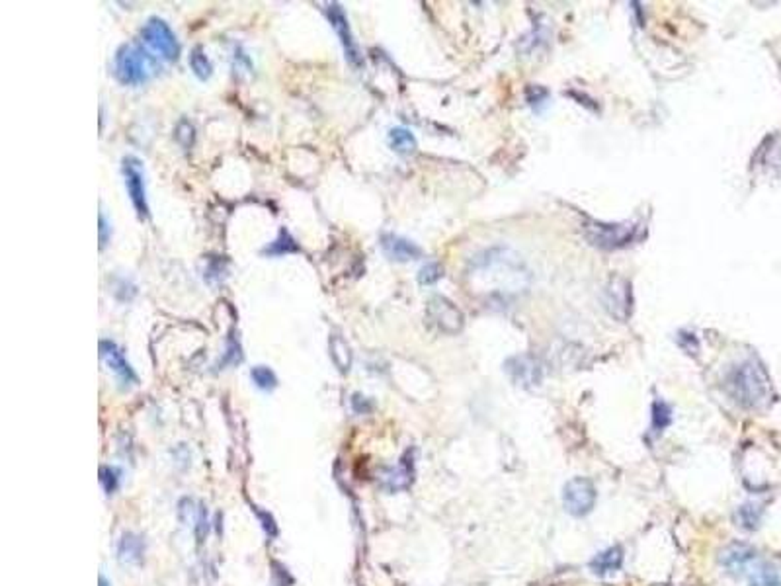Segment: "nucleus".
<instances>
[{
	"label": "nucleus",
	"instance_id": "obj_1",
	"mask_svg": "<svg viewBox=\"0 0 781 586\" xmlns=\"http://www.w3.org/2000/svg\"><path fill=\"white\" fill-rule=\"evenodd\" d=\"M727 391L740 407L760 409L770 399V380L764 367L748 360L728 373Z\"/></svg>",
	"mask_w": 781,
	"mask_h": 586
},
{
	"label": "nucleus",
	"instance_id": "obj_2",
	"mask_svg": "<svg viewBox=\"0 0 781 586\" xmlns=\"http://www.w3.org/2000/svg\"><path fill=\"white\" fill-rule=\"evenodd\" d=\"M141 39L152 53L159 55L164 61H176L180 55V43L176 39V33L162 18L157 16L149 18L141 28Z\"/></svg>",
	"mask_w": 781,
	"mask_h": 586
},
{
	"label": "nucleus",
	"instance_id": "obj_3",
	"mask_svg": "<svg viewBox=\"0 0 781 586\" xmlns=\"http://www.w3.org/2000/svg\"><path fill=\"white\" fill-rule=\"evenodd\" d=\"M596 498H598L596 487L586 477H575L567 481V485L562 487V506L570 516L582 518L590 514L596 506Z\"/></svg>",
	"mask_w": 781,
	"mask_h": 586
},
{
	"label": "nucleus",
	"instance_id": "obj_4",
	"mask_svg": "<svg viewBox=\"0 0 781 586\" xmlns=\"http://www.w3.org/2000/svg\"><path fill=\"white\" fill-rule=\"evenodd\" d=\"M114 73L122 84L137 86V84L147 83V78H149L147 55L135 46H123L115 55Z\"/></svg>",
	"mask_w": 781,
	"mask_h": 586
},
{
	"label": "nucleus",
	"instance_id": "obj_5",
	"mask_svg": "<svg viewBox=\"0 0 781 586\" xmlns=\"http://www.w3.org/2000/svg\"><path fill=\"white\" fill-rule=\"evenodd\" d=\"M586 239L599 248H622L635 236V227L631 223H596L590 221L585 227Z\"/></svg>",
	"mask_w": 781,
	"mask_h": 586
},
{
	"label": "nucleus",
	"instance_id": "obj_6",
	"mask_svg": "<svg viewBox=\"0 0 781 586\" xmlns=\"http://www.w3.org/2000/svg\"><path fill=\"white\" fill-rule=\"evenodd\" d=\"M122 170L123 180H125V186H127V194H130L131 204L135 207L137 215L141 219H147L149 217V204H147V192H145V176L141 160L135 159V157H125Z\"/></svg>",
	"mask_w": 781,
	"mask_h": 586
},
{
	"label": "nucleus",
	"instance_id": "obj_7",
	"mask_svg": "<svg viewBox=\"0 0 781 586\" xmlns=\"http://www.w3.org/2000/svg\"><path fill=\"white\" fill-rule=\"evenodd\" d=\"M326 18H328V22L332 23L334 31H336V33H338V38H340L342 49H344V55H346V61H348L352 67H362V65H364V59H362V53H360V49H357L356 41H354V38H352L348 18H346V12L342 10L340 4H336V2L328 4V6H326Z\"/></svg>",
	"mask_w": 781,
	"mask_h": 586
},
{
	"label": "nucleus",
	"instance_id": "obj_8",
	"mask_svg": "<svg viewBox=\"0 0 781 586\" xmlns=\"http://www.w3.org/2000/svg\"><path fill=\"white\" fill-rule=\"evenodd\" d=\"M100 358L106 364L108 370L114 373L117 383L122 387H130V385H135L137 375L133 372V367L130 366V362L123 356L122 348L114 342V340H100Z\"/></svg>",
	"mask_w": 781,
	"mask_h": 586
},
{
	"label": "nucleus",
	"instance_id": "obj_9",
	"mask_svg": "<svg viewBox=\"0 0 781 586\" xmlns=\"http://www.w3.org/2000/svg\"><path fill=\"white\" fill-rule=\"evenodd\" d=\"M754 561H756V549L748 545V543H738L736 541V543H730L728 548L720 551V565L735 577L748 572Z\"/></svg>",
	"mask_w": 781,
	"mask_h": 586
},
{
	"label": "nucleus",
	"instance_id": "obj_10",
	"mask_svg": "<svg viewBox=\"0 0 781 586\" xmlns=\"http://www.w3.org/2000/svg\"><path fill=\"white\" fill-rule=\"evenodd\" d=\"M428 315L444 333H457L463 325L461 313L457 311L451 301L444 297H434L428 307Z\"/></svg>",
	"mask_w": 781,
	"mask_h": 586
},
{
	"label": "nucleus",
	"instance_id": "obj_11",
	"mask_svg": "<svg viewBox=\"0 0 781 586\" xmlns=\"http://www.w3.org/2000/svg\"><path fill=\"white\" fill-rule=\"evenodd\" d=\"M381 248L387 254V258L397 260V262H407V260H416L422 256L420 246L414 244L409 239H402L399 235L385 233L381 236Z\"/></svg>",
	"mask_w": 781,
	"mask_h": 586
},
{
	"label": "nucleus",
	"instance_id": "obj_12",
	"mask_svg": "<svg viewBox=\"0 0 781 586\" xmlns=\"http://www.w3.org/2000/svg\"><path fill=\"white\" fill-rule=\"evenodd\" d=\"M623 565V549L619 545H614V548H607L606 551H602L598 555L594 557L590 561V569L594 575L598 577H606V575H612V572L619 571Z\"/></svg>",
	"mask_w": 781,
	"mask_h": 586
},
{
	"label": "nucleus",
	"instance_id": "obj_13",
	"mask_svg": "<svg viewBox=\"0 0 781 586\" xmlns=\"http://www.w3.org/2000/svg\"><path fill=\"white\" fill-rule=\"evenodd\" d=\"M145 543L137 533H123L117 545V559L125 565H139L143 561Z\"/></svg>",
	"mask_w": 781,
	"mask_h": 586
},
{
	"label": "nucleus",
	"instance_id": "obj_14",
	"mask_svg": "<svg viewBox=\"0 0 781 586\" xmlns=\"http://www.w3.org/2000/svg\"><path fill=\"white\" fill-rule=\"evenodd\" d=\"M748 586H781L780 572L772 563H756L748 571Z\"/></svg>",
	"mask_w": 781,
	"mask_h": 586
},
{
	"label": "nucleus",
	"instance_id": "obj_15",
	"mask_svg": "<svg viewBox=\"0 0 781 586\" xmlns=\"http://www.w3.org/2000/svg\"><path fill=\"white\" fill-rule=\"evenodd\" d=\"M328 350H330V358H332L334 366L338 367L340 372H348L350 366H352V350H350L348 342L340 335H332L328 340Z\"/></svg>",
	"mask_w": 781,
	"mask_h": 586
},
{
	"label": "nucleus",
	"instance_id": "obj_16",
	"mask_svg": "<svg viewBox=\"0 0 781 586\" xmlns=\"http://www.w3.org/2000/svg\"><path fill=\"white\" fill-rule=\"evenodd\" d=\"M389 145L394 152L410 155L416 151V139L407 127H393L389 131Z\"/></svg>",
	"mask_w": 781,
	"mask_h": 586
},
{
	"label": "nucleus",
	"instance_id": "obj_17",
	"mask_svg": "<svg viewBox=\"0 0 781 586\" xmlns=\"http://www.w3.org/2000/svg\"><path fill=\"white\" fill-rule=\"evenodd\" d=\"M736 522L743 530L754 532L762 522V506L756 503H746L736 511Z\"/></svg>",
	"mask_w": 781,
	"mask_h": 586
},
{
	"label": "nucleus",
	"instance_id": "obj_18",
	"mask_svg": "<svg viewBox=\"0 0 781 586\" xmlns=\"http://www.w3.org/2000/svg\"><path fill=\"white\" fill-rule=\"evenodd\" d=\"M291 252H299V244L295 243V239L289 235L288 229H281L278 239L270 243L268 248L262 251V254L266 256H283V254H291Z\"/></svg>",
	"mask_w": 781,
	"mask_h": 586
},
{
	"label": "nucleus",
	"instance_id": "obj_19",
	"mask_svg": "<svg viewBox=\"0 0 781 586\" xmlns=\"http://www.w3.org/2000/svg\"><path fill=\"white\" fill-rule=\"evenodd\" d=\"M514 364H518V367L508 366V372L514 375L516 381H523V383H538L539 381V367L535 362H530V366L525 364L528 358H514L512 360Z\"/></svg>",
	"mask_w": 781,
	"mask_h": 586
},
{
	"label": "nucleus",
	"instance_id": "obj_20",
	"mask_svg": "<svg viewBox=\"0 0 781 586\" xmlns=\"http://www.w3.org/2000/svg\"><path fill=\"white\" fill-rule=\"evenodd\" d=\"M190 67L194 70V75L199 78V80H207L209 76L213 75V65L209 61V57L205 55V51L201 47H194L190 53Z\"/></svg>",
	"mask_w": 781,
	"mask_h": 586
},
{
	"label": "nucleus",
	"instance_id": "obj_21",
	"mask_svg": "<svg viewBox=\"0 0 781 586\" xmlns=\"http://www.w3.org/2000/svg\"><path fill=\"white\" fill-rule=\"evenodd\" d=\"M251 377L254 385L262 391H272L278 387V377L268 366H254L251 370Z\"/></svg>",
	"mask_w": 781,
	"mask_h": 586
},
{
	"label": "nucleus",
	"instance_id": "obj_22",
	"mask_svg": "<svg viewBox=\"0 0 781 586\" xmlns=\"http://www.w3.org/2000/svg\"><path fill=\"white\" fill-rule=\"evenodd\" d=\"M672 422V409L664 401H654L652 404V428L654 432H662Z\"/></svg>",
	"mask_w": 781,
	"mask_h": 586
},
{
	"label": "nucleus",
	"instance_id": "obj_23",
	"mask_svg": "<svg viewBox=\"0 0 781 586\" xmlns=\"http://www.w3.org/2000/svg\"><path fill=\"white\" fill-rule=\"evenodd\" d=\"M410 469L407 467V464H402L401 467H397L393 471H389L387 477H383V483L389 491H399V488L409 487L410 483Z\"/></svg>",
	"mask_w": 781,
	"mask_h": 586
},
{
	"label": "nucleus",
	"instance_id": "obj_24",
	"mask_svg": "<svg viewBox=\"0 0 781 586\" xmlns=\"http://www.w3.org/2000/svg\"><path fill=\"white\" fill-rule=\"evenodd\" d=\"M441 276H444V270H441L440 264H438V262H428V264L422 266V270H420V274H418V282L424 283V286H432V283H436L438 280H440Z\"/></svg>",
	"mask_w": 781,
	"mask_h": 586
},
{
	"label": "nucleus",
	"instance_id": "obj_25",
	"mask_svg": "<svg viewBox=\"0 0 781 586\" xmlns=\"http://www.w3.org/2000/svg\"><path fill=\"white\" fill-rule=\"evenodd\" d=\"M100 483H102V487H104L108 495H112L120 485V471L114 467H102L100 469Z\"/></svg>",
	"mask_w": 781,
	"mask_h": 586
},
{
	"label": "nucleus",
	"instance_id": "obj_26",
	"mask_svg": "<svg viewBox=\"0 0 781 586\" xmlns=\"http://www.w3.org/2000/svg\"><path fill=\"white\" fill-rule=\"evenodd\" d=\"M110 236H112V229H110V225H108L106 215L100 211V248H102V251H104V248H106V244L110 243Z\"/></svg>",
	"mask_w": 781,
	"mask_h": 586
},
{
	"label": "nucleus",
	"instance_id": "obj_27",
	"mask_svg": "<svg viewBox=\"0 0 781 586\" xmlns=\"http://www.w3.org/2000/svg\"><path fill=\"white\" fill-rule=\"evenodd\" d=\"M352 407H354V411L360 412V414L372 411V403L362 395H354V399H352Z\"/></svg>",
	"mask_w": 781,
	"mask_h": 586
},
{
	"label": "nucleus",
	"instance_id": "obj_28",
	"mask_svg": "<svg viewBox=\"0 0 781 586\" xmlns=\"http://www.w3.org/2000/svg\"><path fill=\"white\" fill-rule=\"evenodd\" d=\"M100 586H110V585H108V580H106V577H104V575H100Z\"/></svg>",
	"mask_w": 781,
	"mask_h": 586
}]
</instances>
